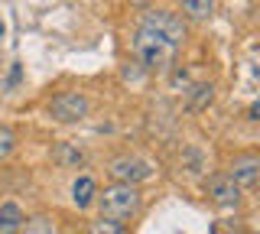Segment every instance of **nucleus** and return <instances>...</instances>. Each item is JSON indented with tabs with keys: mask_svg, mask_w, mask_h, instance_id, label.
<instances>
[{
	"mask_svg": "<svg viewBox=\"0 0 260 234\" xmlns=\"http://www.w3.org/2000/svg\"><path fill=\"white\" fill-rule=\"evenodd\" d=\"M98 208H101V218L104 221H114V224H124L130 221L137 212H140V189L137 185H124V182H114L108 189H101L94 195Z\"/></svg>",
	"mask_w": 260,
	"mask_h": 234,
	"instance_id": "nucleus-1",
	"label": "nucleus"
},
{
	"mask_svg": "<svg viewBox=\"0 0 260 234\" xmlns=\"http://www.w3.org/2000/svg\"><path fill=\"white\" fill-rule=\"evenodd\" d=\"M134 62L143 72H166L176 62V46L166 43L159 33L140 26L134 36Z\"/></svg>",
	"mask_w": 260,
	"mask_h": 234,
	"instance_id": "nucleus-2",
	"label": "nucleus"
},
{
	"mask_svg": "<svg viewBox=\"0 0 260 234\" xmlns=\"http://www.w3.org/2000/svg\"><path fill=\"white\" fill-rule=\"evenodd\" d=\"M140 26L143 29H153V33H159L166 43H173L176 49L185 43V23L179 13H169V10H143V17H140Z\"/></svg>",
	"mask_w": 260,
	"mask_h": 234,
	"instance_id": "nucleus-3",
	"label": "nucleus"
},
{
	"mask_svg": "<svg viewBox=\"0 0 260 234\" xmlns=\"http://www.w3.org/2000/svg\"><path fill=\"white\" fill-rule=\"evenodd\" d=\"M88 111H91V104H88V98L81 91H62L49 101V114L59 124H78V120L88 117Z\"/></svg>",
	"mask_w": 260,
	"mask_h": 234,
	"instance_id": "nucleus-4",
	"label": "nucleus"
},
{
	"mask_svg": "<svg viewBox=\"0 0 260 234\" xmlns=\"http://www.w3.org/2000/svg\"><path fill=\"white\" fill-rule=\"evenodd\" d=\"M108 173L114 176V182L137 185V182H146L153 176V163H146L140 156H117V159H111Z\"/></svg>",
	"mask_w": 260,
	"mask_h": 234,
	"instance_id": "nucleus-5",
	"label": "nucleus"
},
{
	"mask_svg": "<svg viewBox=\"0 0 260 234\" xmlns=\"http://www.w3.org/2000/svg\"><path fill=\"white\" fill-rule=\"evenodd\" d=\"M205 192H208V198L215 202V205H221V208H238L241 205V185L231 179L228 173H215L208 179L205 185Z\"/></svg>",
	"mask_w": 260,
	"mask_h": 234,
	"instance_id": "nucleus-6",
	"label": "nucleus"
},
{
	"mask_svg": "<svg viewBox=\"0 0 260 234\" xmlns=\"http://www.w3.org/2000/svg\"><path fill=\"white\" fill-rule=\"evenodd\" d=\"M228 176H231L241 189L257 185V179H260V159H257V153H238V156L231 159V166H228Z\"/></svg>",
	"mask_w": 260,
	"mask_h": 234,
	"instance_id": "nucleus-7",
	"label": "nucleus"
},
{
	"mask_svg": "<svg viewBox=\"0 0 260 234\" xmlns=\"http://www.w3.org/2000/svg\"><path fill=\"white\" fill-rule=\"evenodd\" d=\"M52 163L55 166H65V169H78V166H85V153H81L78 143H55L52 147Z\"/></svg>",
	"mask_w": 260,
	"mask_h": 234,
	"instance_id": "nucleus-8",
	"label": "nucleus"
},
{
	"mask_svg": "<svg viewBox=\"0 0 260 234\" xmlns=\"http://www.w3.org/2000/svg\"><path fill=\"white\" fill-rule=\"evenodd\" d=\"M26 224V215L16 202H4L0 205V234H20Z\"/></svg>",
	"mask_w": 260,
	"mask_h": 234,
	"instance_id": "nucleus-9",
	"label": "nucleus"
},
{
	"mask_svg": "<svg viewBox=\"0 0 260 234\" xmlns=\"http://www.w3.org/2000/svg\"><path fill=\"white\" fill-rule=\"evenodd\" d=\"M94 195H98L94 179H91V176H78L75 185H72V198H75V205H78V208H88V205L94 202Z\"/></svg>",
	"mask_w": 260,
	"mask_h": 234,
	"instance_id": "nucleus-10",
	"label": "nucleus"
},
{
	"mask_svg": "<svg viewBox=\"0 0 260 234\" xmlns=\"http://www.w3.org/2000/svg\"><path fill=\"white\" fill-rule=\"evenodd\" d=\"M179 7L189 20H208L215 13V0H179Z\"/></svg>",
	"mask_w": 260,
	"mask_h": 234,
	"instance_id": "nucleus-11",
	"label": "nucleus"
},
{
	"mask_svg": "<svg viewBox=\"0 0 260 234\" xmlns=\"http://www.w3.org/2000/svg\"><path fill=\"white\" fill-rule=\"evenodd\" d=\"M20 234H52V221L46 215H36V218H26Z\"/></svg>",
	"mask_w": 260,
	"mask_h": 234,
	"instance_id": "nucleus-12",
	"label": "nucleus"
},
{
	"mask_svg": "<svg viewBox=\"0 0 260 234\" xmlns=\"http://www.w3.org/2000/svg\"><path fill=\"white\" fill-rule=\"evenodd\" d=\"M13 150H16V133L10 130V127L0 124V159H7Z\"/></svg>",
	"mask_w": 260,
	"mask_h": 234,
	"instance_id": "nucleus-13",
	"label": "nucleus"
},
{
	"mask_svg": "<svg viewBox=\"0 0 260 234\" xmlns=\"http://www.w3.org/2000/svg\"><path fill=\"white\" fill-rule=\"evenodd\" d=\"M91 234H127V231H124V224H114V221H104L101 218V221L91 224Z\"/></svg>",
	"mask_w": 260,
	"mask_h": 234,
	"instance_id": "nucleus-14",
	"label": "nucleus"
},
{
	"mask_svg": "<svg viewBox=\"0 0 260 234\" xmlns=\"http://www.w3.org/2000/svg\"><path fill=\"white\" fill-rule=\"evenodd\" d=\"M192 108H202L205 101H211V85H199V88H192Z\"/></svg>",
	"mask_w": 260,
	"mask_h": 234,
	"instance_id": "nucleus-15",
	"label": "nucleus"
},
{
	"mask_svg": "<svg viewBox=\"0 0 260 234\" xmlns=\"http://www.w3.org/2000/svg\"><path fill=\"white\" fill-rule=\"evenodd\" d=\"M16 82H20V62H13V72H10V78H7V88H13Z\"/></svg>",
	"mask_w": 260,
	"mask_h": 234,
	"instance_id": "nucleus-16",
	"label": "nucleus"
},
{
	"mask_svg": "<svg viewBox=\"0 0 260 234\" xmlns=\"http://www.w3.org/2000/svg\"><path fill=\"white\" fill-rule=\"evenodd\" d=\"M257 114H260V108H257V104H250V108H247V120H257Z\"/></svg>",
	"mask_w": 260,
	"mask_h": 234,
	"instance_id": "nucleus-17",
	"label": "nucleus"
},
{
	"mask_svg": "<svg viewBox=\"0 0 260 234\" xmlns=\"http://www.w3.org/2000/svg\"><path fill=\"white\" fill-rule=\"evenodd\" d=\"M0 36H4V20H0Z\"/></svg>",
	"mask_w": 260,
	"mask_h": 234,
	"instance_id": "nucleus-18",
	"label": "nucleus"
}]
</instances>
